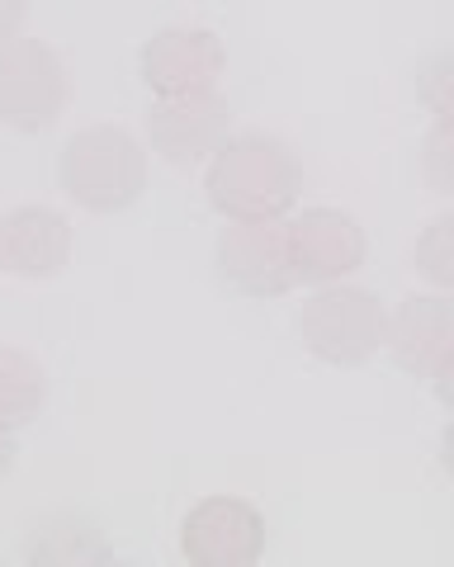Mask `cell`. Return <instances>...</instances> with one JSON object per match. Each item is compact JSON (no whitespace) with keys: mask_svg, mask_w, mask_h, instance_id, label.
Masks as SVG:
<instances>
[{"mask_svg":"<svg viewBox=\"0 0 454 567\" xmlns=\"http://www.w3.org/2000/svg\"><path fill=\"white\" fill-rule=\"evenodd\" d=\"M72 100V71L43 39L0 43V128L43 133Z\"/></svg>","mask_w":454,"mask_h":567,"instance_id":"277c9868","label":"cell"},{"mask_svg":"<svg viewBox=\"0 0 454 567\" xmlns=\"http://www.w3.org/2000/svg\"><path fill=\"white\" fill-rule=\"evenodd\" d=\"M218 275L233 293L247 298H285L299 270H293V241L285 218H227L218 233Z\"/></svg>","mask_w":454,"mask_h":567,"instance_id":"5b68a950","label":"cell"},{"mask_svg":"<svg viewBox=\"0 0 454 567\" xmlns=\"http://www.w3.org/2000/svg\"><path fill=\"white\" fill-rule=\"evenodd\" d=\"M62 194L85 213H124L147 189V152L118 123H91L58 156Z\"/></svg>","mask_w":454,"mask_h":567,"instance_id":"7a4b0ae2","label":"cell"},{"mask_svg":"<svg viewBox=\"0 0 454 567\" xmlns=\"http://www.w3.org/2000/svg\"><path fill=\"white\" fill-rule=\"evenodd\" d=\"M416 275L435 284L441 293H454V213H441L416 237Z\"/></svg>","mask_w":454,"mask_h":567,"instance_id":"5bb4252c","label":"cell"},{"mask_svg":"<svg viewBox=\"0 0 454 567\" xmlns=\"http://www.w3.org/2000/svg\"><path fill=\"white\" fill-rule=\"evenodd\" d=\"M441 464H445V473L454 477V421L445 425V440H441Z\"/></svg>","mask_w":454,"mask_h":567,"instance_id":"ffe728a7","label":"cell"},{"mask_svg":"<svg viewBox=\"0 0 454 567\" xmlns=\"http://www.w3.org/2000/svg\"><path fill=\"white\" fill-rule=\"evenodd\" d=\"M422 175L431 189L454 199V118H435V128L422 142Z\"/></svg>","mask_w":454,"mask_h":567,"instance_id":"2e32d148","label":"cell"},{"mask_svg":"<svg viewBox=\"0 0 454 567\" xmlns=\"http://www.w3.org/2000/svg\"><path fill=\"white\" fill-rule=\"evenodd\" d=\"M24 14H29V0H0V43L20 39Z\"/></svg>","mask_w":454,"mask_h":567,"instance_id":"e0dca14e","label":"cell"},{"mask_svg":"<svg viewBox=\"0 0 454 567\" xmlns=\"http://www.w3.org/2000/svg\"><path fill=\"white\" fill-rule=\"evenodd\" d=\"M43 402H48L43 364L20 346H0V421L10 431H20V425L39 421Z\"/></svg>","mask_w":454,"mask_h":567,"instance_id":"7c38bea8","label":"cell"},{"mask_svg":"<svg viewBox=\"0 0 454 567\" xmlns=\"http://www.w3.org/2000/svg\"><path fill=\"white\" fill-rule=\"evenodd\" d=\"M299 331L312 360H322L331 369H360L389 346V312H383L379 293L370 289L322 284L303 303Z\"/></svg>","mask_w":454,"mask_h":567,"instance_id":"3957f363","label":"cell"},{"mask_svg":"<svg viewBox=\"0 0 454 567\" xmlns=\"http://www.w3.org/2000/svg\"><path fill=\"white\" fill-rule=\"evenodd\" d=\"M389 354L412 379H435L454 360V293H422L389 312Z\"/></svg>","mask_w":454,"mask_h":567,"instance_id":"30bf717a","label":"cell"},{"mask_svg":"<svg viewBox=\"0 0 454 567\" xmlns=\"http://www.w3.org/2000/svg\"><path fill=\"white\" fill-rule=\"evenodd\" d=\"M289 241H293L299 284H341L370 256L364 227L341 208H303L289 223Z\"/></svg>","mask_w":454,"mask_h":567,"instance_id":"9c48e42d","label":"cell"},{"mask_svg":"<svg viewBox=\"0 0 454 567\" xmlns=\"http://www.w3.org/2000/svg\"><path fill=\"white\" fill-rule=\"evenodd\" d=\"M416 95L435 118H454V48L431 52L416 71Z\"/></svg>","mask_w":454,"mask_h":567,"instance_id":"9a60e30c","label":"cell"},{"mask_svg":"<svg viewBox=\"0 0 454 567\" xmlns=\"http://www.w3.org/2000/svg\"><path fill=\"white\" fill-rule=\"evenodd\" d=\"M147 133L162 162L199 166V162H214L223 152V142L233 137V110H227V100L218 91L156 100L147 110Z\"/></svg>","mask_w":454,"mask_h":567,"instance_id":"ba28073f","label":"cell"},{"mask_svg":"<svg viewBox=\"0 0 454 567\" xmlns=\"http://www.w3.org/2000/svg\"><path fill=\"white\" fill-rule=\"evenodd\" d=\"M299 189H303L299 152L270 133L227 137L204 175V194L223 218H285L299 204Z\"/></svg>","mask_w":454,"mask_h":567,"instance_id":"6da1fadb","label":"cell"},{"mask_svg":"<svg viewBox=\"0 0 454 567\" xmlns=\"http://www.w3.org/2000/svg\"><path fill=\"white\" fill-rule=\"evenodd\" d=\"M29 563H110V548L85 520L76 516H52L48 525L33 529Z\"/></svg>","mask_w":454,"mask_h":567,"instance_id":"4fadbf2b","label":"cell"},{"mask_svg":"<svg viewBox=\"0 0 454 567\" xmlns=\"http://www.w3.org/2000/svg\"><path fill=\"white\" fill-rule=\"evenodd\" d=\"M180 558L189 567H256L266 558V516L247 496H204L180 520Z\"/></svg>","mask_w":454,"mask_h":567,"instance_id":"8992f818","label":"cell"},{"mask_svg":"<svg viewBox=\"0 0 454 567\" xmlns=\"http://www.w3.org/2000/svg\"><path fill=\"white\" fill-rule=\"evenodd\" d=\"M10 464H14V435H10V425L0 421V477L10 473Z\"/></svg>","mask_w":454,"mask_h":567,"instance_id":"d6986e66","label":"cell"},{"mask_svg":"<svg viewBox=\"0 0 454 567\" xmlns=\"http://www.w3.org/2000/svg\"><path fill=\"white\" fill-rule=\"evenodd\" d=\"M435 398H441L450 406V416H454V360L441 369V374H435Z\"/></svg>","mask_w":454,"mask_h":567,"instance_id":"ac0fdd59","label":"cell"},{"mask_svg":"<svg viewBox=\"0 0 454 567\" xmlns=\"http://www.w3.org/2000/svg\"><path fill=\"white\" fill-rule=\"evenodd\" d=\"M0 275H6V251H0Z\"/></svg>","mask_w":454,"mask_h":567,"instance_id":"44dd1931","label":"cell"},{"mask_svg":"<svg viewBox=\"0 0 454 567\" xmlns=\"http://www.w3.org/2000/svg\"><path fill=\"white\" fill-rule=\"evenodd\" d=\"M143 81L156 100L208 95L227 71V48L208 29H162L143 43Z\"/></svg>","mask_w":454,"mask_h":567,"instance_id":"52a82bcc","label":"cell"},{"mask_svg":"<svg viewBox=\"0 0 454 567\" xmlns=\"http://www.w3.org/2000/svg\"><path fill=\"white\" fill-rule=\"evenodd\" d=\"M0 251L6 270L20 279H52L72 260V223L58 208L20 204L0 218Z\"/></svg>","mask_w":454,"mask_h":567,"instance_id":"8fae6325","label":"cell"}]
</instances>
